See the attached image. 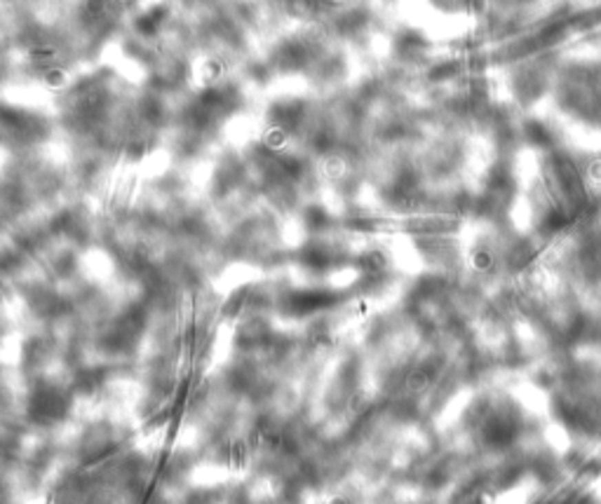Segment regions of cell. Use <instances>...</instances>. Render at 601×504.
Listing matches in <instances>:
<instances>
[{
	"instance_id": "obj_1",
	"label": "cell",
	"mask_w": 601,
	"mask_h": 504,
	"mask_svg": "<svg viewBox=\"0 0 601 504\" xmlns=\"http://www.w3.org/2000/svg\"><path fill=\"white\" fill-rule=\"evenodd\" d=\"M496 261H498L496 251L491 249V246H486V244H477L474 249H470V254H467V267H470L474 274L494 272Z\"/></svg>"
},
{
	"instance_id": "obj_2",
	"label": "cell",
	"mask_w": 601,
	"mask_h": 504,
	"mask_svg": "<svg viewBox=\"0 0 601 504\" xmlns=\"http://www.w3.org/2000/svg\"><path fill=\"white\" fill-rule=\"evenodd\" d=\"M430 387H432V373L428 366H414V369H409V373L404 375V389L409 394H414V397L425 394Z\"/></svg>"
}]
</instances>
